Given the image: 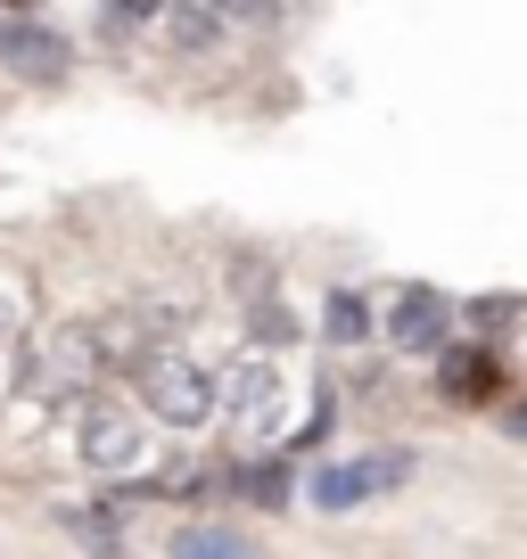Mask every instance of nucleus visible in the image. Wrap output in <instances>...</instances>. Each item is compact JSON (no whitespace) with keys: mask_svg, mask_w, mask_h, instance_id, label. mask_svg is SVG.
I'll return each instance as SVG.
<instances>
[{"mask_svg":"<svg viewBox=\"0 0 527 559\" xmlns=\"http://www.w3.org/2000/svg\"><path fill=\"white\" fill-rule=\"evenodd\" d=\"M412 486V453L405 444H387V453H354V461H330V469H314V510H354V502H379V493Z\"/></svg>","mask_w":527,"mask_h":559,"instance_id":"nucleus-1","label":"nucleus"},{"mask_svg":"<svg viewBox=\"0 0 527 559\" xmlns=\"http://www.w3.org/2000/svg\"><path fill=\"white\" fill-rule=\"evenodd\" d=\"M141 412L165 419V428H198V419H214V379L198 362H181V354H149L141 362Z\"/></svg>","mask_w":527,"mask_h":559,"instance_id":"nucleus-2","label":"nucleus"},{"mask_svg":"<svg viewBox=\"0 0 527 559\" xmlns=\"http://www.w3.org/2000/svg\"><path fill=\"white\" fill-rule=\"evenodd\" d=\"M149 453H157V444H149V428L132 412H107V403H99V412L83 419V461L99 477H132V486H149Z\"/></svg>","mask_w":527,"mask_h":559,"instance_id":"nucleus-3","label":"nucleus"},{"mask_svg":"<svg viewBox=\"0 0 527 559\" xmlns=\"http://www.w3.org/2000/svg\"><path fill=\"white\" fill-rule=\"evenodd\" d=\"M445 337H454V297H437V288H405V297H396V313H387V346L437 354Z\"/></svg>","mask_w":527,"mask_h":559,"instance_id":"nucleus-4","label":"nucleus"},{"mask_svg":"<svg viewBox=\"0 0 527 559\" xmlns=\"http://www.w3.org/2000/svg\"><path fill=\"white\" fill-rule=\"evenodd\" d=\"M99 379V346H91V330H50L42 337V354H34V386H50V395H74V386H91Z\"/></svg>","mask_w":527,"mask_h":559,"instance_id":"nucleus-5","label":"nucleus"},{"mask_svg":"<svg viewBox=\"0 0 527 559\" xmlns=\"http://www.w3.org/2000/svg\"><path fill=\"white\" fill-rule=\"evenodd\" d=\"M0 58H9V74H25V83H58V74H67V41H58L42 17L0 25Z\"/></svg>","mask_w":527,"mask_h":559,"instance_id":"nucleus-6","label":"nucleus"},{"mask_svg":"<svg viewBox=\"0 0 527 559\" xmlns=\"http://www.w3.org/2000/svg\"><path fill=\"white\" fill-rule=\"evenodd\" d=\"M174 559H264V551H256V535H239L231 519H198V526L174 535Z\"/></svg>","mask_w":527,"mask_h":559,"instance_id":"nucleus-7","label":"nucleus"},{"mask_svg":"<svg viewBox=\"0 0 527 559\" xmlns=\"http://www.w3.org/2000/svg\"><path fill=\"white\" fill-rule=\"evenodd\" d=\"M157 25H165V34H174V41H198V50H207V41L214 34H223V9H157Z\"/></svg>","mask_w":527,"mask_h":559,"instance_id":"nucleus-8","label":"nucleus"},{"mask_svg":"<svg viewBox=\"0 0 527 559\" xmlns=\"http://www.w3.org/2000/svg\"><path fill=\"white\" fill-rule=\"evenodd\" d=\"M330 337H338V346H354V337H371V297H354V288H338V297H330Z\"/></svg>","mask_w":527,"mask_h":559,"instance_id":"nucleus-9","label":"nucleus"}]
</instances>
